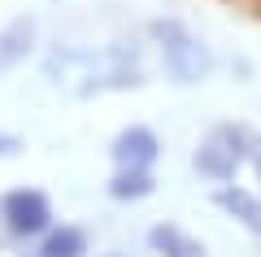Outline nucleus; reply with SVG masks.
Wrapping results in <instances>:
<instances>
[{
    "instance_id": "obj_1",
    "label": "nucleus",
    "mask_w": 261,
    "mask_h": 257,
    "mask_svg": "<svg viewBox=\"0 0 261 257\" xmlns=\"http://www.w3.org/2000/svg\"><path fill=\"white\" fill-rule=\"evenodd\" d=\"M152 35H157V44H161V61H166V70H170L174 83H200L209 70H214L209 48L200 44L187 27H178V22H157Z\"/></svg>"
},
{
    "instance_id": "obj_2",
    "label": "nucleus",
    "mask_w": 261,
    "mask_h": 257,
    "mask_svg": "<svg viewBox=\"0 0 261 257\" xmlns=\"http://www.w3.org/2000/svg\"><path fill=\"white\" fill-rule=\"evenodd\" d=\"M192 161H196V170L205 179H214V183L235 179V170L248 161V131L244 127H218L205 144L196 148Z\"/></svg>"
},
{
    "instance_id": "obj_3",
    "label": "nucleus",
    "mask_w": 261,
    "mask_h": 257,
    "mask_svg": "<svg viewBox=\"0 0 261 257\" xmlns=\"http://www.w3.org/2000/svg\"><path fill=\"white\" fill-rule=\"evenodd\" d=\"M0 214H5V222H9V231H18V236H39V231L48 227V201L39 192H9L5 196V205H0Z\"/></svg>"
},
{
    "instance_id": "obj_4",
    "label": "nucleus",
    "mask_w": 261,
    "mask_h": 257,
    "mask_svg": "<svg viewBox=\"0 0 261 257\" xmlns=\"http://www.w3.org/2000/svg\"><path fill=\"white\" fill-rule=\"evenodd\" d=\"M113 157H118L122 170H144V166L157 157V135H152L148 127H130L118 135V144H113Z\"/></svg>"
},
{
    "instance_id": "obj_5",
    "label": "nucleus",
    "mask_w": 261,
    "mask_h": 257,
    "mask_svg": "<svg viewBox=\"0 0 261 257\" xmlns=\"http://www.w3.org/2000/svg\"><path fill=\"white\" fill-rule=\"evenodd\" d=\"M214 201L222 205L226 214H235L248 231H257V236H261V201H257L252 192H244V188H218Z\"/></svg>"
},
{
    "instance_id": "obj_6",
    "label": "nucleus",
    "mask_w": 261,
    "mask_h": 257,
    "mask_svg": "<svg viewBox=\"0 0 261 257\" xmlns=\"http://www.w3.org/2000/svg\"><path fill=\"white\" fill-rule=\"evenodd\" d=\"M31 35H35V27H31V22H13V27L0 31V74L13 70V65L31 53Z\"/></svg>"
},
{
    "instance_id": "obj_7",
    "label": "nucleus",
    "mask_w": 261,
    "mask_h": 257,
    "mask_svg": "<svg viewBox=\"0 0 261 257\" xmlns=\"http://www.w3.org/2000/svg\"><path fill=\"white\" fill-rule=\"evenodd\" d=\"M152 248H157L161 257H205V244L192 240L187 231H178V227H157L152 231Z\"/></svg>"
},
{
    "instance_id": "obj_8",
    "label": "nucleus",
    "mask_w": 261,
    "mask_h": 257,
    "mask_svg": "<svg viewBox=\"0 0 261 257\" xmlns=\"http://www.w3.org/2000/svg\"><path fill=\"white\" fill-rule=\"evenodd\" d=\"M87 253V236L79 227H61L39 244V257H83Z\"/></svg>"
},
{
    "instance_id": "obj_9",
    "label": "nucleus",
    "mask_w": 261,
    "mask_h": 257,
    "mask_svg": "<svg viewBox=\"0 0 261 257\" xmlns=\"http://www.w3.org/2000/svg\"><path fill=\"white\" fill-rule=\"evenodd\" d=\"M109 192L118 196V201H126V196H148L152 192V175L148 170H122V175L109 183Z\"/></svg>"
},
{
    "instance_id": "obj_10",
    "label": "nucleus",
    "mask_w": 261,
    "mask_h": 257,
    "mask_svg": "<svg viewBox=\"0 0 261 257\" xmlns=\"http://www.w3.org/2000/svg\"><path fill=\"white\" fill-rule=\"evenodd\" d=\"M248 161H252V170L261 179V135H252V131H248Z\"/></svg>"
},
{
    "instance_id": "obj_11",
    "label": "nucleus",
    "mask_w": 261,
    "mask_h": 257,
    "mask_svg": "<svg viewBox=\"0 0 261 257\" xmlns=\"http://www.w3.org/2000/svg\"><path fill=\"white\" fill-rule=\"evenodd\" d=\"M13 148H18V139H13V135H0V153H13Z\"/></svg>"
}]
</instances>
